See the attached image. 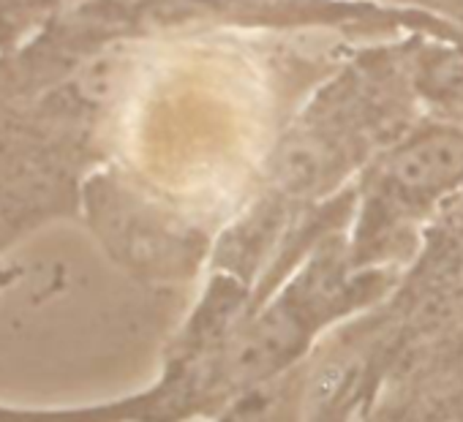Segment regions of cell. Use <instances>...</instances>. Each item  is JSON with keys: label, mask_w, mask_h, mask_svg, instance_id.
Returning <instances> with one entry per match:
<instances>
[{"label": "cell", "mask_w": 463, "mask_h": 422, "mask_svg": "<svg viewBox=\"0 0 463 422\" xmlns=\"http://www.w3.org/2000/svg\"><path fill=\"white\" fill-rule=\"evenodd\" d=\"M463 183V131L428 128L398 142L376 166L360 243L422 216L441 196Z\"/></svg>", "instance_id": "obj_1"}, {"label": "cell", "mask_w": 463, "mask_h": 422, "mask_svg": "<svg viewBox=\"0 0 463 422\" xmlns=\"http://www.w3.org/2000/svg\"><path fill=\"white\" fill-rule=\"evenodd\" d=\"M414 88L436 109L463 117V55L436 50L417 61Z\"/></svg>", "instance_id": "obj_2"}]
</instances>
